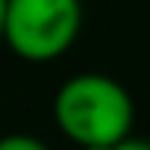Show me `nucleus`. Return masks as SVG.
Returning a JSON list of instances; mask_svg holds the SVG:
<instances>
[{
	"mask_svg": "<svg viewBox=\"0 0 150 150\" xmlns=\"http://www.w3.org/2000/svg\"><path fill=\"white\" fill-rule=\"evenodd\" d=\"M53 121L80 150L112 147L132 135L135 106L124 83L106 74H74L53 97Z\"/></svg>",
	"mask_w": 150,
	"mask_h": 150,
	"instance_id": "nucleus-1",
	"label": "nucleus"
},
{
	"mask_svg": "<svg viewBox=\"0 0 150 150\" xmlns=\"http://www.w3.org/2000/svg\"><path fill=\"white\" fill-rule=\"evenodd\" d=\"M115 150H150V138H135V135H129V138H124L121 144H115Z\"/></svg>",
	"mask_w": 150,
	"mask_h": 150,
	"instance_id": "nucleus-4",
	"label": "nucleus"
},
{
	"mask_svg": "<svg viewBox=\"0 0 150 150\" xmlns=\"http://www.w3.org/2000/svg\"><path fill=\"white\" fill-rule=\"evenodd\" d=\"M3 18H6V0H0V38H3Z\"/></svg>",
	"mask_w": 150,
	"mask_h": 150,
	"instance_id": "nucleus-5",
	"label": "nucleus"
},
{
	"mask_svg": "<svg viewBox=\"0 0 150 150\" xmlns=\"http://www.w3.org/2000/svg\"><path fill=\"white\" fill-rule=\"evenodd\" d=\"M83 27L80 0H6L3 41L24 62H53L71 50Z\"/></svg>",
	"mask_w": 150,
	"mask_h": 150,
	"instance_id": "nucleus-2",
	"label": "nucleus"
},
{
	"mask_svg": "<svg viewBox=\"0 0 150 150\" xmlns=\"http://www.w3.org/2000/svg\"><path fill=\"white\" fill-rule=\"evenodd\" d=\"M0 150H50L41 138L27 135V132H9L0 135Z\"/></svg>",
	"mask_w": 150,
	"mask_h": 150,
	"instance_id": "nucleus-3",
	"label": "nucleus"
},
{
	"mask_svg": "<svg viewBox=\"0 0 150 150\" xmlns=\"http://www.w3.org/2000/svg\"><path fill=\"white\" fill-rule=\"evenodd\" d=\"M86 150H115V144L112 147H86Z\"/></svg>",
	"mask_w": 150,
	"mask_h": 150,
	"instance_id": "nucleus-6",
	"label": "nucleus"
}]
</instances>
